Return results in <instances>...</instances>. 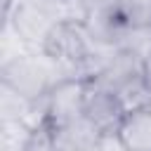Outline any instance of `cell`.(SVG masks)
I'll use <instances>...</instances> for the list:
<instances>
[{"label":"cell","instance_id":"6da1fadb","mask_svg":"<svg viewBox=\"0 0 151 151\" xmlns=\"http://www.w3.org/2000/svg\"><path fill=\"white\" fill-rule=\"evenodd\" d=\"M78 78L68 66L54 61L42 50H31L0 64V83H7L28 99L47 97L61 80Z\"/></svg>","mask_w":151,"mask_h":151},{"label":"cell","instance_id":"7a4b0ae2","mask_svg":"<svg viewBox=\"0 0 151 151\" xmlns=\"http://www.w3.org/2000/svg\"><path fill=\"white\" fill-rule=\"evenodd\" d=\"M40 50L45 54H50L54 61L68 66L78 76V68L92 57V52L97 50V42L92 40V35L87 33L83 21L64 19L47 33Z\"/></svg>","mask_w":151,"mask_h":151},{"label":"cell","instance_id":"3957f363","mask_svg":"<svg viewBox=\"0 0 151 151\" xmlns=\"http://www.w3.org/2000/svg\"><path fill=\"white\" fill-rule=\"evenodd\" d=\"M83 113L101 130V132H116L125 111L116 97L113 90L104 87L101 83L85 78V101H83Z\"/></svg>","mask_w":151,"mask_h":151},{"label":"cell","instance_id":"277c9868","mask_svg":"<svg viewBox=\"0 0 151 151\" xmlns=\"http://www.w3.org/2000/svg\"><path fill=\"white\" fill-rule=\"evenodd\" d=\"M83 101H85V78H66L61 80L47 97V127H57L64 123H71L83 116Z\"/></svg>","mask_w":151,"mask_h":151},{"label":"cell","instance_id":"5b68a950","mask_svg":"<svg viewBox=\"0 0 151 151\" xmlns=\"http://www.w3.org/2000/svg\"><path fill=\"white\" fill-rule=\"evenodd\" d=\"M52 142L57 151H92L99 144V137L104 134L85 113L71 123L50 127Z\"/></svg>","mask_w":151,"mask_h":151},{"label":"cell","instance_id":"8992f818","mask_svg":"<svg viewBox=\"0 0 151 151\" xmlns=\"http://www.w3.org/2000/svg\"><path fill=\"white\" fill-rule=\"evenodd\" d=\"M116 132L127 151H151V106L125 113Z\"/></svg>","mask_w":151,"mask_h":151},{"label":"cell","instance_id":"52a82bcc","mask_svg":"<svg viewBox=\"0 0 151 151\" xmlns=\"http://www.w3.org/2000/svg\"><path fill=\"white\" fill-rule=\"evenodd\" d=\"M116 97H118V101H120L125 113L139 111V109H149L151 106V83L146 80L144 73H137L134 78H130L127 83H123L116 90Z\"/></svg>","mask_w":151,"mask_h":151},{"label":"cell","instance_id":"ba28073f","mask_svg":"<svg viewBox=\"0 0 151 151\" xmlns=\"http://www.w3.org/2000/svg\"><path fill=\"white\" fill-rule=\"evenodd\" d=\"M116 47L123 52H130L139 59H146L151 54V24L149 26L123 24L116 35Z\"/></svg>","mask_w":151,"mask_h":151},{"label":"cell","instance_id":"9c48e42d","mask_svg":"<svg viewBox=\"0 0 151 151\" xmlns=\"http://www.w3.org/2000/svg\"><path fill=\"white\" fill-rule=\"evenodd\" d=\"M33 132L26 120H0V151H24Z\"/></svg>","mask_w":151,"mask_h":151},{"label":"cell","instance_id":"30bf717a","mask_svg":"<svg viewBox=\"0 0 151 151\" xmlns=\"http://www.w3.org/2000/svg\"><path fill=\"white\" fill-rule=\"evenodd\" d=\"M116 9L125 24H132V26L151 24V0H118Z\"/></svg>","mask_w":151,"mask_h":151},{"label":"cell","instance_id":"8fae6325","mask_svg":"<svg viewBox=\"0 0 151 151\" xmlns=\"http://www.w3.org/2000/svg\"><path fill=\"white\" fill-rule=\"evenodd\" d=\"M24 151H57L54 149V142H52V134H50V127L47 125L38 127Z\"/></svg>","mask_w":151,"mask_h":151},{"label":"cell","instance_id":"7c38bea8","mask_svg":"<svg viewBox=\"0 0 151 151\" xmlns=\"http://www.w3.org/2000/svg\"><path fill=\"white\" fill-rule=\"evenodd\" d=\"M97 151H127V149H125V144L120 142L118 132H104V134L99 137Z\"/></svg>","mask_w":151,"mask_h":151},{"label":"cell","instance_id":"4fadbf2b","mask_svg":"<svg viewBox=\"0 0 151 151\" xmlns=\"http://www.w3.org/2000/svg\"><path fill=\"white\" fill-rule=\"evenodd\" d=\"M144 76H146V80L151 83V54L144 59Z\"/></svg>","mask_w":151,"mask_h":151}]
</instances>
